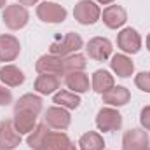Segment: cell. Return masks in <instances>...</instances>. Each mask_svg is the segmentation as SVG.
<instances>
[{
    "instance_id": "obj_1",
    "label": "cell",
    "mask_w": 150,
    "mask_h": 150,
    "mask_svg": "<svg viewBox=\"0 0 150 150\" xmlns=\"http://www.w3.org/2000/svg\"><path fill=\"white\" fill-rule=\"evenodd\" d=\"M84 45L82 42V37L75 32H68L65 33L63 37H59L58 40H54L49 47V54H54V56H70V54H75L80 47Z\"/></svg>"
},
{
    "instance_id": "obj_2",
    "label": "cell",
    "mask_w": 150,
    "mask_h": 150,
    "mask_svg": "<svg viewBox=\"0 0 150 150\" xmlns=\"http://www.w3.org/2000/svg\"><path fill=\"white\" fill-rule=\"evenodd\" d=\"M74 18L80 25H94L101 19V9L93 0H79L74 7Z\"/></svg>"
},
{
    "instance_id": "obj_3",
    "label": "cell",
    "mask_w": 150,
    "mask_h": 150,
    "mask_svg": "<svg viewBox=\"0 0 150 150\" xmlns=\"http://www.w3.org/2000/svg\"><path fill=\"white\" fill-rule=\"evenodd\" d=\"M2 19H4V25L9 28V30H21L28 25L30 21V14L26 11L25 5L21 4H12V5H7L2 12Z\"/></svg>"
},
{
    "instance_id": "obj_4",
    "label": "cell",
    "mask_w": 150,
    "mask_h": 150,
    "mask_svg": "<svg viewBox=\"0 0 150 150\" xmlns=\"http://www.w3.org/2000/svg\"><path fill=\"white\" fill-rule=\"evenodd\" d=\"M37 16L44 23H63L67 19V9L56 2H42L37 5Z\"/></svg>"
},
{
    "instance_id": "obj_5",
    "label": "cell",
    "mask_w": 150,
    "mask_h": 150,
    "mask_svg": "<svg viewBox=\"0 0 150 150\" xmlns=\"http://www.w3.org/2000/svg\"><path fill=\"white\" fill-rule=\"evenodd\" d=\"M96 126L103 133L119 131L122 127V115L117 112L115 108H112V107H105L96 115Z\"/></svg>"
},
{
    "instance_id": "obj_6",
    "label": "cell",
    "mask_w": 150,
    "mask_h": 150,
    "mask_svg": "<svg viewBox=\"0 0 150 150\" xmlns=\"http://www.w3.org/2000/svg\"><path fill=\"white\" fill-rule=\"evenodd\" d=\"M86 51H87V56L94 61H107L110 56H112V42L105 37H94L91 38L86 45Z\"/></svg>"
},
{
    "instance_id": "obj_7",
    "label": "cell",
    "mask_w": 150,
    "mask_h": 150,
    "mask_svg": "<svg viewBox=\"0 0 150 150\" xmlns=\"http://www.w3.org/2000/svg\"><path fill=\"white\" fill-rule=\"evenodd\" d=\"M117 45L126 54H136L142 49V37L134 28H124L117 33Z\"/></svg>"
},
{
    "instance_id": "obj_8",
    "label": "cell",
    "mask_w": 150,
    "mask_h": 150,
    "mask_svg": "<svg viewBox=\"0 0 150 150\" xmlns=\"http://www.w3.org/2000/svg\"><path fill=\"white\" fill-rule=\"evenodd\" d=\"M150 145V138L145 129H129L122 136V150H147Z\"/></svg>"
},
{
    "instance_id": "obj_9",
    "label": "cell",
    "mask_w": 150,
    "mask_h": 150,
    "mask_svg": "<svg viewBox=\"0 0 150 150\" xmlns=\"http://www.w3.org/2000/svg\"><path fill=\"white\" fill-rule=\"evenodd\" d=\"M35 70L38 74H52V75H65V63L61 56H54V54H44L40 56L35 63Z\"/></svg>"
},
{
    "instance_id": "obj_10",
    "label": "cell",
    "mask_w": 150,
    "mask_h": 150,
    "mask_svg": "<svg viewBox=\"0 0 150 150\" xmlns=\"http://www.w3.org/2000/svg\"><path fill=\"white\" fill-rule=\"evenodd\" d=\"M21 145V134L16 131L12 120L5 119L0 122V150H14Z\"/></svg>"
},
{
    "instance_id": "obj_11",
    "label": "cell",
    "mask_w": 150,
    "mask_h": 150,
    "mask_svg": "<svg viewBox=\"0 0 150 150\" xmlns=\"http://www.w3.org/2000/svg\"><path fill=\"white\" fill-rule=\"evenodd\" d=\"M70 122H72V117H70V113H68L67 108H61L58 105L47 108V112H45V124L49 127H52L56 131H65V129H68Z\"/></svg>"
},
{
    "instance_id": "obj_12",
    "label": "cell",
    "mask_w": 150,
    "mask_h": 150,
    "mask_svg": "<svg viewBox=\"0 0 150 150\" xmlns=\"http://www.w3.org/2000/svg\"><path fill=\"white\" fill-rule=\"evenodd\" d=\"M101 19H103L107 28L117 30V28L124 26V23L127 21V12H126V9L122 5H108V7L103 9Z\"/></svg>"
},
{
    "instance_id": "obj_13",
    "label": "cell",
    "mask_w": 150,
    "mask_h": 150,
    "mask_svg": "<svg viewBox=\"0 0 150 150\" xmlns=\"http://www.w3.org/2000/svg\"><path fill=\"white\" fill-rule=\"evenodd\" d=\"M21 52V44L14 35H0V61L2 63H9L14 61Z\"/></svg>"
},
{
    "instance_id": "obj_14",
    "label": "cell",
    "mask_w": 150,
    "mask_h": 150,
    "mask_svg": "<svg viewBox=\"0 0 150 150\" xmlns=\"http://www.w3.org/2000/svg\"><path fill=\"white\" fill-rule=\"evenodd\" d=\"M12 124L19 134H28L37 126V115L32 112H25V110H14Z\"/></svg>"
},
{
    "instance_id": "obj_15",
    "label": "cell",
    "mask_w": 150,
    "mask_h": 150,
    "mask_svg": "<svg viewBox=\"0 0 150 150\" xmlns=\"http://www.w3.org/2000/svg\"><path fill=\"white\" fill-rule=\"evenodd\" d=\"M59 84H61V80H59L58 75L40 74L37 79H35V82H33V89L37 91L38 94L47 96V94H54V93L59 89Z\"/></svg>"
},
{
    "instance_id": "obj_16",
    "label": "cell",
    "mask_w": 150,
    "mask_h": 150,
    "mask_svg": "<svg viewBox=\"0 0 150 150\" xmlns=\"http://www.w3.org/2000/svg\"><path fill=\"white\" fill-rule=\"evenodd\" d=\"M101 98H103V103H107L110 107H124L129 103L131 93L124 86H113L112 89H108L107 93L101 94Z\"/></svg>"
},
{
    "instance_id": "obj_17",
    "label": "cell",
    "mask_w": 150,
    "mask_h": 150,
    "mask_svg": "<svg viewBox=\"0 0 150 150\" xmlns=\"http://www.w3.org/2000/svg\"><path fill=\"white\" fill-rule=\"evenodd\" d=\"M45 150H77V147L68 138L67 133H63V131H49L47 142H45Z\"/></svg>"
},
{
    "instance_id": "obj_18",
    "label": "cell",
    "mask_w": 150,
    "mask_h": 150,
    "mask_svg": "<svg viewBox=\"0 0 150 150\" xmlns=\"http://www.w3.org/2000/svg\"><path fill=\"white\" fill-rule=\"evenodd\" d=\"M110 68L113 70V74L117 75V77L127 79V77H131L133 72H134V63L126 54H113L112 61H110Z\"/></svg>"
},
{
    "instance_id": "obj_19",
    "label": "cell",
    "mask_w": 150,
    "mask_h": 150,
    "mask_svg": "<svg viewBox=\"0 0 150 150\" xmlns=\"http://www.w3.org/2000/svg\"><path fill=\"white\" fill-rule=\"evenodd\" d=\"M51 127L42 122V124H37L35 129L32 133H28V138H26V143L32 150H45V142H47V134H49Z\"/></svg>"
},
{
    "instance_id": "obj_20",
    "label": "cell",
    "mask_w": 150,
    "mask_h": 150,
    "mask_svg": "<svg viewBox=\"0 0 150 150\" xmlns=\"http://www.w3.org/2000/svg\"><path fill=\"white\" fill-rule=\"evenodd\" d=\"M0 80L7 87H18L25 82V74L16 65H4L0 68Z\"/></svg>"
},
{
    "instance_id": "obj_21",
    "label": "cell",
    "mask_w": 150,
    "mask_h": 150,
    "mask_svg": "<svg viewBox=\"0 0 150 150\" xmlns=\"http://www.w3.org/2000/svg\"><path fill=\"white\" fill-rule=\"evenodd\" d=\"M65 84L67 87L72 91V93H77V94H82V93H87L89 91V77L84 74V72H72V74L65 75Z\"/></svg>"
},
{
    "instance_id": "obj_22",
    "label": "cell",
    "mask_w": 150,
    "mask_h": 150,
    "mask_svg": "<svg viewBox=\"0 0 150 150\" xmlns=\"http://www.w3.org/2000/svg\"><path fill=\"white\" fill-rule=\"evenodd\" d=\"M113 86H115V80H113V75H110V72H107V70H96L93 74L91 87H93L94 93L103 94L108 89H112Z\"/></svg>"
},
{
    "instance_id": "obj_23",
    "label": "cell",
    "mask_w": 150,
    "mask_h": 150,
    "mask_svg": "<svg viewBox=\"0 0 150 150\" xmlns=\"http://www.w3.org/2000/svg\"><path fill=\"white\" fill-rule=\"evenodd\" d=\"M14 110H25V112H32L38 115L40 110H42V98L37 96V94H23L18 101H16V105H14Z\"/></svg>"
},
{
    "instance_id": "obj_24",
    "label": "cell",
    "mask_w": 150,
    "mask_h": 150,
    "mask_svg": "<svg viewBox=\"0 0 150 150\" xmlns=\"http://www.w3.org/2000/svg\"><path fill=\"white\" fill-rule=\"evenodd\" d=\"M79 149L80 150H105L103 136L96 131H87L79 138Z\"/></svg>"
},
{
    "instance_id": "obj_25",
    "label": "cell",
    "mask_w": 150,
    "mask_h": 150,
    "mask_svg": "<svg viewBox=\"0 0 150 150\" xmlns=\"http://www.w3.org/2000/svg\"><path fill=\"white\" fill-rule=\"evenodd\" d=\"M52 101L61 107V108H67V110H75L79 108L80 105V98L77 93H72V91H58L52 98Z\"/></svg>"
},
{
    "instance_id": "obj_26",
    "label": "cell",
    "mask_w": 150,
    "mask_h": 150,
    "mask_svg": "<svg viewBox=\"0 0 150 150\" xmlns=\"http://www.w3.org/2000/svg\"><path fill=\"white\" fill-rule=\"evenodd\" d=\"M63 63H65V72H67V74H72V72H84L86 67H87L86 56H82V54H79V52L70 54V56H65V58H63Z\"/></svg>"
},
{
    "instance_id": "obj_27",
    "label": "cell",
    "mask_w": 150,
    "mask_h": 150,
    "mask_svg": "<svg viewBox=\"0 0 150 150\" xmlns=\"http://www.w3.org/2000/svg\"><path fill=\"white\" fill-rule=\"evenodd\" d=\"M134 84L140 91L150 93V72H140L134 77Z\"/></svg>"
},
{
    "instance_id": "obj_28",
    "label": "cell",
    "mask_w": 150,
    "mask_h": 150,
    "mask_svg": "<svg viewBox=\"0 0 150 150\" xmlns=\"http://www.w3.org/2000/svg\"><path fill=\"white\" fill-rule=\"evenodd\" d=\"M140 124H142V127L145 131H150V105L142 108V112H140Z\"/></svg>"
},
{
    "instance_id": "obj_29",
    "label": "cell",
    "mask_w": 150,
    "mask_h": 150,
    "mask_svg": "<svg viewBox=\"0 0 150 150\" xmlns=\"http://www.w3.org/2000/svg\"><path fill=\"white\" fill-rule=\"evenodd\" d=\"M12 103V93L7 89V86H0V105H11Z\"/></svg>"
},
{
    "instance_id": "obj_30",
    "label": "cell",
    "mask_w": 150,
    "mask_h": 150,
    "mask_svg": "<svg viewBox=\"0 0 150 150\" xmlns=\"http://www.w3.org/2000/svg\"><path fill=\"white\" fill-rule=\"evenodd\" d=\"M18 4H21V5H35V4H38V0H18Z\"/></svg>"
},
{
    "instance_id": "obj_31",
    "label": "cell",
    "mask_w": 150,
    "mask_h": 150,
    "mask_svg": "<svg viewBox=\"0 0 150 150\" xmlns=\"http://www.w3.org/2000/svg\"><path fill=\"white\" fill-rule=\"evenodd\" d=\"M98 4H101V5H110V4H113V0H96Z\"/></svg>"
},
{
    "instance_id": "obj_32",
    "label": "cell",
    "mask_w": 150,
    "mask_h": 150,
    "mask_svg": "<svg viewBox=\"0 0 150 150\" xmlns=\"http://www.w3.org/2000/svg\"><path fill=\"white\" fill-rule=\"evenodd\" d=\"M5 2H7V0H0V9H5V7H7Z\"/></svg>"
},
{
    "instance_id": "obj_33",
    "label": "cell",
    "mask_w": 150,
    "mask_h": 150,
    "mask_svg": "<svg viewBox=\"0 0 150 150\" xmlns=\"http://www.w3.org/2000/svg\"><path fill=\"white\" fill-rule=\"evenodd\" d=\"M147 49H149V52H150V33H149V37H147Z\"/></svg>"
},
{
    "instance_id": "obj_34",
    "label": "cell",
    "mask_w": 150,
    "mask_h": 150,
    "mask_svg": "<svg viewBox=\"0 0 150 150\" xmlns=\"http://www.w3.org/2000/svg\"><path fill=\"white\" fill-rule=\"evenodd\" d=\"M147 150H150V147H149V149H147Z\"/></svg>"
}]
</instances>
